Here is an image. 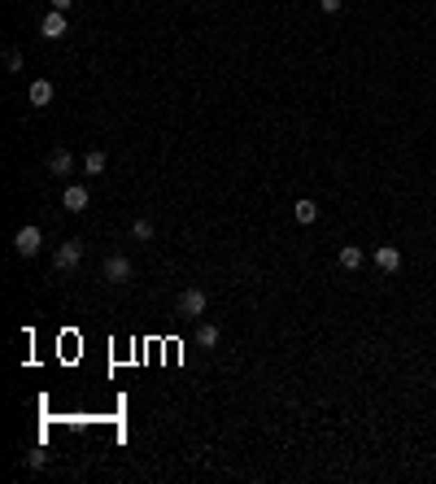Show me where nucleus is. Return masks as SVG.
Segmentation results:
<instances>
[{
    "mask_svg": "<svg viewBox=\"0 0 436 484\" xmlns=\"http://www.w3.org/2000/svg\"><path fill=\"white\" fill-rule=\"evenodd\" d=\"M432 18H436V9H432Z\"/></svg>",
    "mask_w": 436,
    "mask_h": 484,
    "instance_id": "obj_18",
    "label": "nucleus"
},
{
    "mask_svg": "<svg viewBox=\"0 0 436 484\" xmlns=\"http://www.w3.org/2000/svg\"><path fill=\"white\" fill-rule=\"evenodd\" d=\"M293 218L301 223V227H310V223H318V205H314L310 197H301V201L293 205Z\"/></svg>",
    "mask_w": 436,
    "mask_h": 484,
    "instance_id": "obj_9",
    "label": "nucleus"
},
{
    "mask_svg": "<svg viewBox=\"0 0 436 484\" xmlns=\"http://www.w3.org/2000/svg\"><path fill=\"white\" fill-rule=\"evenodd\" d=\"M5 70H13V74L22 70V53H18V48H9V53H5Z\"/></svg>",
    "mask_w": 436,
    "mask_h": 484,
    "instance_id": "obj_15",
    "label": "nucleus"
},
{
    "mask_svg": "<svg viewBox=\"0 0 436 484\" xmlns=\"http://www.w3.org/2000/svg\"><path fill=\"white\" fill-rule=\"evenodd\" d=\"M79 262H83V240H66V245H57V253H53V266L57 271H79Z\"/></svg>",
    "mask_w": 436,
    "mask_h": 484,
    "instance_id": "obj_3",
    "label": "nucleus"
},
{
    "mask_svg": "<svg viewBox=\"0 0 436 484\" xmlns=\"http://www.w3.org/2000/svg\"><path fill=\"white\" fill-rule=\"evenodd\" d=\"M53 96H57V88L48 83V79H35V83L26 88V101L35 105V109H44V105H53Z\"/></svg>",
    "mask_w": 436,
    "mask_h": 484,
    "instance_id": "obj_7",
    "label": "nucleus"
},
{
    "mask_svg": "<svg viewBox=\"0 0 436 484\" xmlns=\"http://www.w3.org/2000/svg\"><path fill=\"white\" fill-rule=\"evenodd\" d=\"M131 240H153V218H136L131 223Z\"/></svg>",
    "mask_w": 436,
    "mask_h": 484,
    "instance_id": "obj_14",
    "label": "nucleus"
},
{
    "mask_svg": "<svg viewBox=\"0 0 436 484\" xmlns=\"http://www.w3.org/2000/svg\"><path fill=\"white\" fill-rule=\"evenodd\" d=\"M197 345H201V349H214V345H218V328H214V323H201V318H197Z\"/></svg>",
    "mask_w": 436,
    "mask_h": 484,
    "instance_id": "obj_11",
    "label": "nucleus"
},
{
    "mask_svg": "<svg viewBox=\"0 0 436 484\" xmlns=\"http://www.w3.org/2000/svg\"><path fill=\"white\" fill-rule=\"evenodd\" d=\"M48 170H53V175H70V170H74V157H70L66 149H57L53 157H48Z\"/></svg>",
    "mask_w": 436,
    "mask_h": 484,
    "instance_id": "obj_10",
    "label": "nucleus"
},
{
    "mask_svg": "<svg viewBox=\"0 0 436 484\" xmlns=\"http://www.w3.org/2000/svg\"><path fill=\"white\" fill-rule=\"evenodd\" d=\"M376 266L384 271V275H397V271H401V249L380 245V249H376Z\"/></svg>",
    "mask_w": 436,
    "mask_h": 484,
    "instance_id": "obj_8",
    "label": "nucleus"
},
{
    "mask_svg": "<svg viewBox=\"0 0 436 484\" xmlns=\"http://www.w3.org/2000/svg\"><path fill=\"white\" fill-rule=\"evenodd\" d=\"M48 5H53V9H61V13H66V9L74 5V0H48Z\"/></svg>",
    "mask_w": 436,
    "mask_h": 484,
    "instance_id": "obj_17",
    "label": "nucleus"
},
{
    "mask_svg": "<svg viewBox=\"0 0 436 484\" xmlns=\"http://www.w3.org/2000/svg\"><path fill=\"white\" fill-rule=\"evenodd\" d=\"M341 266L345 271H358L362 266V249L358 245H341Z\"/></svg>",
    "mask_w": 436,
    "mask_h": 484,
    "instance_id": "obj_12",
    "label": "nucleus"
},
{
    "mask_svg": "<svg viewBox=\"0 0 436 484\" xmlns=\"http://www.w3.org/2000/svg\"><path fill=\"white\" fill-rule=\"evenodd\" d=\"M205 305H209L205 288H184V293H179V314H184V318H201Z\"/></svg>",
    "mask_w": 436,
    "mask_h": 484,
    "instance_id": "obj_4",
    "label": "nucleus"
},
{
    "mask_svg": "<svg viewBox=\"0 0 436 484\" xmlns=\"http://www.w3.org/2000/svg\"><path fill=\"white\" fill-rule=\"evenodd\" d=\"M101 280H105V284H127V280H131V257L109 253L105 266H101Z\"/></svg>",
    "mask_w": 436,
    "mask_h": 484,
    "instance_id": "obj_2",
    "label": "nucleus"
},
{
    "mask_svg": "<svg viewBox=\"0 0 436 484\" xmlns=\"http://www.w3.org/2000/svg\"><path fill=\"white\" fill-rule=\"evenodd\" d=\"M40 35H44V40H66V35H70L66 13H61V9H53V13H48V18L40 22Z\"/></svg>",
    "mask_w": 436,
    "mask_h": 484,
    "instance_id": "obj_5",
    "label": "nucleus"
},
{
    "mask_svg": "<svg viewBox=\"0 0 436 484\" xmlns=\"http://www.w3.org/2000/svg\"><path fill=\"white\" fill-rule=\"evenodd\" d=\"M40 249H44V232L35 227V223H26V227L13 232V253L18 257H35Z\"/></svg>",
    "mask_w": 436,
    "mask_h": 484,
    "instance_id": "obj_1",
    "label": "nucleus"
},
{
    "mask_svg": "<svg viewBox=\"0 0 436 484\" xmlns=\"http://www.w3.org/2000/svg\"><path fill=\"white\" fill-rule=\"evenodd\" d=\"M88 188L83 184H70V188H61V209H70V214H83L88 209Z\"/></svg>",
    "mask_w": 436,
    "mask_h": 484,
    "instance_id": "obj_6",
    "label": "nucleus"
},
{
    "mask_svg": "<svg viewBox=\"0 0 436 484\" xmlns=\"http://www.w3.org/2000/svg\"><path fill=\"white\" fill-rule=\"evenodd\" d=\"M83 170H88V175H101V170H105V153H101V149H92V153L83 157Z\"/></svg>",
    "mask_w": 436,
    "mask_h": 484,
    "instance_id": "obj_13",
    "label": "nucleus"
},
{
    "mask_svg": "<svg viewBox=\"0 0 436 484\" xmlns=\"http://www.w3.org/2000/svg\"><path fill=\"white\" fill-rule=\"evenodd\" d=\"M341 5H345V0H318V9H323V13H341Z\"/></svg>",
    "mask_w": 436,
    "mask_h": 484,
    "instance_id": "obj_16",
    "label": "nucleus"
}]
</instances>
